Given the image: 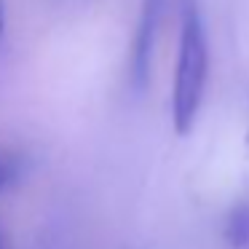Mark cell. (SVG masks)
<instances>
[{
  "label": "cell",
  "instance_id": "obj_4",
  "mask_svg": "<svg viewBox=\"0 0 249 249\" xmlns=\"http://www.w3.org/2000/svg\"><path fill=\"white\" fill-rule=\"evenodd\" d=\"M3 27H6V14H3V0H0V35H3Z\"/></svg>",
  "mask_w": 249,
  "mask_h": 249
},
{
  "label": "cell",
  "instance_id": "obj_3",
  "mask_svg": "<svg viewBox=\"0 0 249 249\" xmlns=\"http://www.w3.org/2000/svg\"><path fill=\"white\" fill-rule=\"evenodd\" d=\"M225 238L233 249L249 247V201H238L225 220Z\"/></svg>",
  "mask_w": 249,
  "mask_h": 249
},
{
  "label": "cell",
  "instance_id": "obj_1",
  "mask_svg": "<svg viewBox=\"0 0 249 249\" xmlns=\"http://www.w3.org/2000/svg\"><path fill=\"white\" fill-rule=\"evenodd\" d=\"M209 83V33L198 0H182L179 6V40L172 78V124L177 134L196 126Z\"/></svg>",
  "mask_w": 249,
  "mask_h": 249
},
{
  "label": "cell",
  "instance_id": "obj_2",
  "mask_svg": "<svg viewBox=\"0 0 249 249\" xmlns=\"http://www.w3.org/2000/svg\"><path fill=\"white\" fill-rule=\"evenodd\" d=\"M169 0H142L140 17L129 43V83L134 91H142L150 83V67L156 54V40L161 33V22L166 17Z\"/></svg>",
  "mask_w": 249,
  "mask_h": 249
},
{
  "label": "cell",
  "instance_id": "obj_6",
  "mask_svg": "<svg viewBox=\"0 0 249 249\" xmlns=\"http://www.w3.org/2000/svg\"><path fill=\"white\" fill-rule=\"evenodd\" d=\"M65 3H81V0H65Z\"/></svg>",
  "mask_w": 249,
  "mask_h": 249
},
{
  "label": "cell",
  "instance_id": "obj_5",
  "mask_svg": "<svg viewBox=\"0 0 249 249\" xmlns=\"http://www.w3.org/2000/svg\"><path fill=\"white\" fill-rule=\"evenodd\" d=\"M0 249H6V244H3V233H0Z\"/></svg>",
  "mask_w": 249,
  "mask_h": 249
},
{
  "label": "cell",
  "instance_id": "obj_7",
  "mask_svg": "<svg viewBox=\"0 0 249 249\" xmlns=\"http://www.w3.org/2000/svg\"><path fill=\"white\" fill-rule=\"evenodd\" d=\"M0 185H3V172H0Z\"/></svg>",
  "mask_w": 249,
  "mask_h": 249
}]
</instances>
